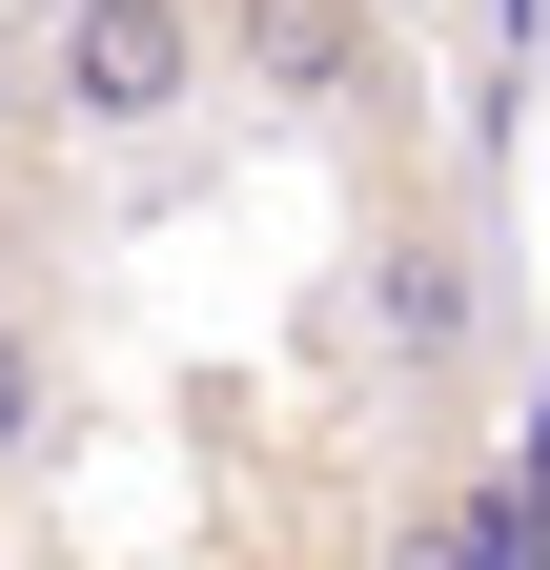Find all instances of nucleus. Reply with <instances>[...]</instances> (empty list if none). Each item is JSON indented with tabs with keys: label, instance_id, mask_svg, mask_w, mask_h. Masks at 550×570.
<instances>
[{
	"label": "nucleus",
	"instance_id": "obj_5",
	"mask_svg": "<svg viewBox=\"0 0 550 570\" xmlns=\"http://www.w3.org/2000/svg\"><path fill=\"white\" fill-rule=\"evenodd\" d=\"M367 570H469V510H449V489H429V510H387V550Z\"/></svg>",
	"mask_w": 550,
	"mask_h": 570
},
{
	"label": "nucleus",
	"instance_id": "obj_1",
	"mask_svg": "<svg viewBox=\"0 0 550 570\" xmlns=\"http://www.w3.org/2000/svg\"><path fill=\"white\" fill-rule=\"evenodd\" d=\"M347 326H367L387 387H469V346H490V265H469V225H449L429 184L367 204V285H347Z\"/></svg>",
	"mask_w": 550,
	"mask_h": 570
},
{
	"label": "nucleus",
	"instance_id": "obj_4",
	"mask_svg": "<svg viewBox=\"0 0 550 570\" xmlns=\"http://www.w3.org/2000/svg\"><path fill=\"white\" fill-rule=\"evenodd\" d=\"M41 407H61V367H41V326H21V306H0V469H21V449H41Z\"/></svg>",
	"mask_w": 550,
	"mask_h": 570
},
{
	"label": "nucleus",
	"instance_id": "obj_2",
	"mask_svg": "<svg viewBox=\"0 0 550 570\" xmlns=\"http://www.w3.org/2000/svg\"><path fill=\"white\" fill-rule=\"evenodd\" d=\"M204 82H245V102L326 122V102H367V82H387V0H204Z\"/></svg>",
	"mask_w": 550,
	"mask_h": 570
},
{
	"label": "nucleus",
	"instance_id": "obj_3",
	"mask_svg": "<svg viewBox=\"0 0 550 570\" xmlns=\"http://www.w3.org/2000/svg\"><path fill=\"white\" fill-rule=\"evenodd\" d=\"M204 102V0H61V122H184Z\"/></svg>",
	"mask_w": 550,
	"mask_h": 570
}]
</instances>
